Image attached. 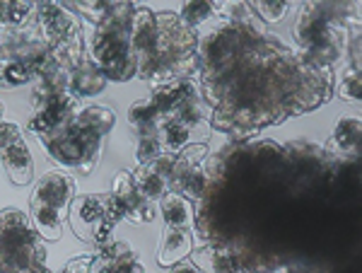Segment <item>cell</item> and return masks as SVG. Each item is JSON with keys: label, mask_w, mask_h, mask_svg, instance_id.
I'll use <instances>...</instances> for the list:
<instances>
[{"label": "cell", "mask_w": 362, "mask_h": 273, "mask_svg": "<svg viewBox=\"0 0 362 273\" xmlns=\"http://www.w3.org/2000/svg\"><path fill=\"white\" fill-rule=\"evenodd\" d=\"M90 264H92V257H78V259L68 261L66 269H63L61 273H87Z\"/></svg>", "instance_id": "f1b7e54d"}, {"label": "cell", "mask_w": 362, "mask_h": 273, "mask_svg": "<svg viewBox=\"0 0 362 273\" xmlns=\"http://www.w3.org/2000/svg\"><path fill=\"white\" fill-rule=\"evenodd\" d=\"M109 194H83L75 196L68 208L70 228L85 242H95L97 247L112 242L116 225L107 218Z\"/></svg>", "instance_id": "52a82bcc"}, {"label": "cell", "mask_w": 362, "mask_h": 273, "mask_svg": "<svg viewBox=\"0 0 362 273\" xmlns=\"http://www.w3.org/2000/svg\"><path fill=\"white\" fill-rule=\"evenodd\" d=\"M157 107L153 104V100H140L133 102L131 109H128V124L133 126L136 136H157L155 126H157Z\"/></svg>", "instance_id": "ffe728a7"}, {"label": "cell", "mask_w": 362, "mask_h": 273, "mask_svg": "<svg viewBox=\"0 0 362 273\" xmlns=\"http://www.w3.org/2000/svg\"><path fill=\"white\" fill-rule=\"evenodd\" d=\"M68 8L73 10L75 15H83L90 22L99 25V22H102L104 17L112 13L114 3H68Z\"/></svg>", "instance_id": "d4e9b609"}, {"label": "cell", "mask_w": 362, "mask_h": 273, "mask_svg": "<svg viewBox=\"0 0 362 273\" xmlns=\"http://www.w3.org/2000/svg\"><path fill=\"white\" fill-rule=\"evenodd\" d=\"M208 145L206 143H191L174 155L172 174L169 184L172 191L186 196L191 203L201 199L208 189Z\"/></svg>", "instance_id": "ba28073f"}, {"label": "cell", "mask_w": 362, "mask_h": 273, "mask_svg": "<svg viewBox=\"0 0 362 273\" xmlns=\"http://www.w3.org/2000/svg\"><path fill=\"white\" fill-rule=\"evenodd\" d=\"M196 29L186 27L177 13H155V46L138 75L153 90L174 80H196Z\"/></svg>", "instance_id": "277c9868"}, {"label": "cell", "mask_w": 362, "mask_h": 273, "mask_svg": "<svg viewBox=\"0 0 362 273\" xmlns=\"http://www.w3.org/2000/svg\"><path fill=\"white\" fill-rule=\"evenodd\" d=\"M0 160H3V167L8 172L10 182L17 184V187H27V184L34 182V162L27 150V143L22 138L15 141L13 145H8L0 153Z\"/></svg>", "instance_id": "5bb4252c"}, {"label": "cell", "mask_w": 362, "mask_h": 273, "mask_svg": "<svg viewBox=\"0 0 362 273\" xmlns=\"http://www.w3.org/2000/svg\"><path fill=\"white\" fill-rule=\"evenodd\" d=\"M194 252V237L191 230L181 228H167L160 242V252H157V264L172 269V266L181 264L189 259V254Z\"/></svg>", "instance_id": "4fadbf2b"}, {"label": "cell", "mask_w": 362, "mask_h": 273, "mask_svg": "<svg viewBox=\"0 0 362 273\" xmlns=\"http://www.w3.org/2000/svg\"><path fill=\"white\" fill-rule=\"evenodd\" d=\"M32 17H37V5L34 3H8V13H5V25L20 29L32 25Z\"/></svg>", "instance_id": "603a6c76"}, {"label": "cell", "mask_w": 362, "mask_h": 273, "mask_svg": "<svg viewBox=\"0 0 362 273\" xmlns=\"http://www.w3.org/2000/svg\"><path fill=\"white\" fill-rule=\"evenodd\" d=\"M34 80V73L27 66L15 61H0V87L3 90H15V87Z\"/></svg>", "instance_id": "7402d4cb"}, {"label": "cell", "mask_w": 362, "mask_h": 273, "mask_svg": "<svg viewBox=\"0 0 362 273\" xmlns=\"http://www.w3.org/2000/svg\"><path fill=\"white\" fill-rule=\"evenodd\" d=\"M114 112L99 104H87L42 138L51 160L68 170L90 174L102 155L104 136L114 129Z\"/></svg>", "instance_id": "3957f363"}, {"label": "cell", "mask_w": 362, "mask_h": 273, "mask_svg": "<svg viewBox=\"0 0 362 273\" xmlns=\"http://www.w3.org/2000/svg\"><path fill=\"white\" fill-rule=\"evenodd\" d=\"M172 273H203V271L198 269V264H194V261H181V264L172 266Z\"/></svg>", "instance_id": "f546056e"}, {"label": "cell", "mask_w": 362, "mask_h": 273, "mask_svg": "<svg viewBox=\"0 0 362 273\" xmlns=\"http://www.w3.org/2000/svg\"><path fill=\"white\" fill-rule=\"evenodd\" d=\"M112 199L119 203L121 211H124V220H131V223H136V225L153 223L155 220V201L145 199V196L140 194L131 172L114 174Z\"/></svg>", "instance_id": "9c48e42d"}, {"label": "cell", "mask_w": 362, "mask_h": 273, "mask_svg": "<svg viewBox=\"0 0 362 273\" xmlns=\"http://www.w3.org/2000/svg\"><path fill=\"white\" fill-rule=\"evenodd\" d=\"M160 213L165 218L167 228H181L191 230L194 228V203L186 196L177 194V191H169L160 199Z\"/></svg>", "instance_id": "e0dca14e"}, {"label": "cell", "mask_w": 362, "mask_h": 273, "mask_svg": "<svg viewBox=\"0 0 362 273\" xmlns=\"http://www.w3.org/2000/svg\"><path fill=\"white\" fill-rule=\"evenodd\" d=\"M329 153L338 158H350V155H360V119L355 116H341L331 133Z\"/></svg>", "instance_id": "2e32d148"}, {"label": "cell", "mask_w": 362, "mask_h": 273, "mask_svg": "<svg viewBox=\"0 0 362 273\" xmlns=\"http://www.w3.org/2000/svg\"><path fill=\"white\" fill-rule=\"evenodd\" d=\"M358 5L305 3L295 25V42L307 63L319 71L334 73L346 58L348 37L358 27Z\"/></svg>", "instance_id": "7a4b0ae2"}, {"label": "cell", "mask_w": 362, "mask_h": 273, "mask_svg": "<svg viewBox=\"0 0 362 273\" xmlns=\"http://www.w3.org/2000/svg\"><path fill=\"white\" fill-rule=\"evenodd\" d=\"M196 261L203 264L210 273H244L235 254L225 247L206 245L196 252Z\"/></svg>", "instance_id": "ac0fdd59"}, {"label": "cell", "mask_w": 362, "mask_h": 273, "mask_svg": "<svg viewBox=\"0 0 362 273\" xmlns=\"http://www.w3.org/2000/svg\"><path fill=\"white\" fill-rule=\"evenodd\" d=\"M162 155V148H160V141L157 136H140L138 143H136V160L138 165H148L153 162L155 158Z\"/></svg>", "instance_id": "4316f807"}, {"label": "cell", "mask_w": 362, "mask_h": 273, "mask_svg": "<svg viewBox=\"0 0 362 273\" xmlns=\"http://www.w3.org/2000/svg\"><path fill=\"white\" fill-rule=\"evenodd\" d=\"M251 13H256L261 17V22H280L285 15H288L290 5L288 3H251L249 5Z\"/></svg>", "instance_id": "484cf974"}, {"label": "cell", "mask_w": 362, "mask_h": 273, "mask_svg": "<svg viewBox=\"0 0 362 273\" xmlns=\"http://www.w3.org/2000/svg\"><path fill=\"white\" fill-rule=\"evenodd\" d=\"M107 87V78L99 73L90 56H85L78 66L70 71V90L75 97H95Z\"/></svg>", "instance_id": "9a60e30c"}, {"label": "cell", "mask_w": 362, "mask_h": 273, "mask_svg": "<svg viewBox=\"0 0 362 273\" xmlns=\"http://www.w3.org/2000/svg\"><path fill=\"white\" fill-rule=\"evenodd\" d=\"M133 15H136V8L131 3H114L112 13L95 25L90 51H87L99 73L114 83H126L138 75L131 46Z\"/></svg>", "instance_id": "5b68a950"}, {"label": "cell", "mask_w": 362, "mask_h": 273, "mask_svg": "<svg viewBox=\"0 0 362 273\" xmlns=\"http://www.w3.org/2000/svg\"><path fill=\"white\" fill-rule=\"evenodd\" d=\"M42 29V37L49 46L51 56L61 63L63 68L73 71L80 61L87 56L83 42V25L78 15L61 3H39L37 5V20Z\"/></svg>", "instance_id": "8992f818"}, {"label": "cell", "mask_w": 362, "mask_h": 273, "mask_svg": "<svg viewBox=\"0 0 362 273\" xmlns=\"http://www.w3.org/2000/svg\"><path fill=\"white\" fill-rule=\"evenodd\" d=\"M32 206V225L37 230V235L46 242H58L63 237V220L58 218L56 211L46 208L44 203L29 201Z\"/></svg>", "instance_id": "d6986e66"}, {"label": "cell", "mask_w": 362, "mask_h": 273, "mask_svg": "<svg viewBox=\"0 0 362 273\" xmlns=\"http://www.w3.org/2000/svg\"><path fill=\"white\" fill-rule=\"evenodd\" d=\"M220 5L223 3H184V8H181V13H179V20L184 22L186 27L196 29L210 20H215L220 13Z\"/></svg>", "instance_id": "44dd1931"}, {"label": "cell", "mask_w": 362, "mask_h": 273, "mask_svg": "<svg viewBox=\"0 0 362 273\" xmlns=\"http://www.w3.org/2000/svg\"><path fill=\"white\" fill-rule=\"evenodd\" d=\"M3 114H5V107L0 104V124H3Z\"/></svg>", "instance_id": "4dcf8cb0"}, {"label": "cell", "mask_w": 362, "mask_h": 273, "mask_svg": "<svg viewBox=\"0 0 362 273\" xmlns=\"http://www.w3.org/2000/svg\"><path fill=\"white\" fill-rule=\"evenodd\" d=\"M87 273H145V269L138 252H133L126 242H107L99 247L97 257H92Z\"/></svg>", "instance_id": "8fae6325"}, {"label": "cell", "mask_w": 362, "mask_h": 273, "mask_svg": "<svg viewBox=\"0 0 362 273\" xmlns=\"http://www.w3.org/2000/svg\"><path fill=\"white\" fill-rule=\"evenodd\" d=\"M338 97L346 102H360V71H355V68H346L341 75V80H338V87H336Z\"/></svg>", "instance_id": "cb8c5ba5"}, {"label": "cell", "mask_w": 362, "mask_h": 273, "mask_svg": "<svg viewBox=\"0 0 362 273\" xmlns=\"http://www.w3.org/2000/svg\"><path fill=\"white\" fill-rule=\"evenodd\" d=\"M75 199V182L68 177V174L58 172V170H51L46 172L37 184H34V191H32V199L29 201H37V203H44L46 208L58 213V218H66L68 216V208L70 203Z\"/></svg>", "instance_id": "30bf717a"}, {"label": "cell", "mask_w": 362, "mask_h": 273, "mask_svg": "<svg viewBox=\"0 0 362 273\" xmlns=\"http://www.w3.org/2000/svg\"><path fill=\"white\" fill-rule=\"evenodd\" d=\"M218 22L198 37L196 51L198 92L213 107L210 126L247 141L331 97L334 73L268 34L247 5H220Z\"/></svg>", "instance_id": "6da1fadb"}, {"label": "cell", "mask_w": 362, "mask_h": 273, "mask_svg": "<svg viewBox=\"0 0 362 273\" xmlns=\"http://www.w3.org/2000/svg\"><path fill=\"white\" fill-rule=\"evenodd\" d=\"M172 165H174V155H160L148 165H140V170L133 174V182L140 194L150 201H160L162 196L172 191V184H169V174H172Z\"/></svg>", "instance_id": "7c38bea8"}, {"label": "cell", "mask_w": 362, "mask_h": 273, "mask_svg": "<svg viewBox=\"0 0 362 273\" xmlns=\"http://www.w3.org/2000/svg\"><path fill=\"white\" fill-rule=\"evenodd\" d=\"M22 138V131L20 126L15 124H0V153H3L8 145H13L15 141H20Z\"/></svg>", "instance_id": "83f0119b"}]
</instances>
